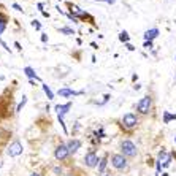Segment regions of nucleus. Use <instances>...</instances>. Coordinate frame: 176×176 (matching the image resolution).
I'll return each mask as SVG.
<instances>
[{
  "label": "nucleus",
  "mask_w": 176,
  "mask_h": 176,
  "mask_svg": "<svg viewBox=\"0 0 176 176\" xmlns=\"http://www.w3.org/2000/svg\"><path fill=\"white\" fill-rule=\"evenodd\" d=\"M109 162H111L114 170L121 171V173H125V171H128V168H130V162H128V159L122 154H111Z\"/></svg>",
  "instance_id": "1"
},
{
  "label": "nucleus",
  "mask_w": 176,
  "mask_h": 176,
  "mask_svg": "<svg viewBox=\"0 0 176 176\" xmlns=\"http://www.w3.org/2000/svg\"><path fill=\"white\" fill-rule=\"evenodd\" d=\"M90 46H92V48H94V49H98V44H97L95 41H92V43H90Z\"/></svg>",
  "instance_id": "31"
},
{
  "label": "nucleus",
  "mask_w": 176,
  "mask_h": 176,
  "mask_svg": "<svg viewBox=\"0 0 176 176\" xmlns=\"http://www.w3.org/2000/svg\"><path fill=\"white\" fill-rule=\"evenodd\" d=\"M54 109L57 111V116H65L68 111L71 109V101H68V103H65V105H55L54 106Z\"/></svg>",
  "instance_id": "11"
},
{
  "label": "nucleus",
  "mask_w": 176,
  "mask_h": 176,
  "mask_svg": "<svg viewBox=\"0 0 176 176\" xmlns=\"http://www.w3.org/2000/svg\"><path fill=\"white\" fill-rule=\"evenodd\" d=\"M36 8H38V10H40L41 13L44 11V10H43V8H44V5H43V3H38V5H36Z\"/></svg>",
  "instance_id": "30"
},
{
  "label": "nucleus",
  "mask_w": 176,
  "mask_h": 176,
  "mask_svg": "<svg viewBox=\"0 0 176 176\" xmlns=\"http://www.w3.org/2000/svg\"><path fill=\"white\" fill-rule=\"evenodd\" d=\"M10 136H11V132H10V130H6L5 127L0 125V152H2V149L6 146L8 140H10Z\"/></svg>",
  "instance_id": "8"
},
{
  "label": "nucleus",
  "mask_w": 176,
  "mask_h": 176,
  "mask_svg": "<svg viewBox=\"0 0 176 176\" xmlns=\"http://www.w3.org/2000/svg\"><path fill=\"white\" fill-rule=\"evenodd\" d=\"M133 89H135V90H140V89H141V84H135Z\"/></svg>",
  "instance_id": "34"
},
{
  "label": "nucleus",
  "mask_w": 176,
  "mask_h": 176,
  "mask_svg": "<svg viewBox=\"0 0 176 176\" xmlns=\"http://www.w3.org/2000/svg\"><path fill=\"white\" fill-rule=\"evenodd\" d=\"M103 176H109V174H103Z\"/></svg>",
  "instance_id": "38"
},
{
  "label": "nucleus",
  "mask_w": 176,
  "mask_h": 176,
  "mask_svg": "<svg viewBox=\"0 0 176 176\" xmlns=\"http://www.w3.org/2000/svg\"><path fill=\"white\" fill-rule=\"evenodd\" d=\"M100 159H98V155L95 152V149H89L84 155V165L87 166V168H95V166L98 165Z\"/></svg>",
  "instance_id": "7"
},
{
  "label": "nucleus",
  "mask_w": 176,
  "mask_h": 176,
  "mask_svg": "<svg viewBox=\"0 0 176 176\" xmlns=\"http://www.w3.org/2000/svg\"><path fill=\"white\" fill-rule=\"evenodd\" d=\"M106 165H108V154H105V155L100 159V162H98V174H101V176L105 174V171H106Z\"/></svg>",
  "instance_id": "12"
},
{
  "label": "nucleus",
  "mask_w": 176,
  "mask_h": 176,
  "mask_svg": "<svg viewBox=\"0 0 176 176\" xmlns=\"http://www.w3.org/2000/svg\"><path fill=\"white\" fill-rule=\"evenodd\" d=\"M0 44L3 46V49H5V51H8V52H11V49H10V46H8V44H6V43H5V41L2 40V38H0Z\"/></svg>",
  "instance_id": "25"
},
{
  "label": "nucleus",
  "mask_w": 176,
  "mask_h": 176,
  "mask_svg": "<svg viewBox=\"0 0 176 176\" xmlns=\"http://www.w3.org/2000/svg\"><path fill=\"white\" fill-rule=\"evenodd\" d=\"M32 25L35 27V30H40V29H41V24H40V21H36V19H33V21H32Z\"/></svg>",
  "instance_id": "24"
},
{
  "label": "nucleus",
  "mask_w": 176,
  "mask_h": 176,
  "mask_svg": "<svg viewBox=\"0 0 176 176\" xmlns=\"http://www.w3.org/2000/svg\"><path fill=\"white\" fill-rule=\"evenodd\" d=\"M159 35V29H149L144 32V41H152Z\"/></svg>",
  "instance_id": "13"
},
{
  "label": "nucleus",
  "mask_w": 176,
  "mask_h": 176,
  "mask_svg": "<svg viewBox=\"0 0 176 176\" xmlns=\"http://www.w3.org/2000/svg\"><path fill=\"white\" fill-rule=\"evenodd\" d=\"M0 166H2V163H0Z\"/></svg>",
  "instance_id": "39"
},
{
  "label": "nucleus",
  "mask_w": 176,
  "mask_h": 176,
  "mask_svg": "<svg viewBox=\"0 0 176 176\" xmlns=\"http://www.w3.org/2000/svg\"><path fill=\"white\" fill-rule=\"evenodd\" d=\"M143 48H144V49H152V48H154V43H152V41H144V43H143Z\"/></svg>",
  "instance_id": "23"
},
{
  "label": "nucleus",
  "mask_w": 176,
  "mask_h": 176,
  "mask_svg": "<svg viewBox=\"0 0 176 176\" xmlns=\"http://www.w3.org/2000/svg\"><path fill=\"white\" fill-rule=\"evenodd\" d=\"M152 108H154V100H152L151 95H144L143 98L138 100V103L135 105L136 113L138 114H143V116L152 113Z\"/></svg>",
  "instance_id": "2"
},
{
  "label": "nucleus",
  "mask_w": 176,
  "mask_h": 176,
  "mask_svg": "<svg viewBox=\"0 0 176 176\" xmlns=\"http://www.w3.org/2000/svg\"><path fill=\"white\" fill-rule=\"evenodd\" d=\"M52 173H54V176H62V166H60V165L54 166V168H52Z\"/></svg>",
  "instance_id": "22"
},
{
  "label": "nucleus",
  "mask_w": 176,
  "mask_h": 176,
  "mask_svg": "<svg viewBox=\"0 0 176 176\" xmlns=\"http://www.w3.org/2000/svg\"><path fill=\"white\" fill-rule=\"evenodd\" d=\"M59 32L60 33H63V35H75V30L73 29H70V27H59Z\"/></svg>",
  "instance_id": "19"
},
{
  "label": "nucleus",
  "mask_w": 176,
  "mask_h": 176,
  "mask_svg": "<svg viewBox=\"0 0 176 176\" xmlns=\"http://www.w3.org/2000/svg\"><path fill=\"white\" fill-rule=\"evenodd\" d=\"M163 176H168V173H163Z\"/></svg>",
  "instance_id": "36"
},
{
  "label": "nucleus",
  "mask_w": 176,
  "mask_h": 176,
  "mask_svg": "<svg viewBox=\"0 0 176 176\" xmlns=\"http://www.w3.org/2000/svg\"><path fill=\"white\" fill-rule=\"evenodd\" d=\"M11 6L14 8V10H16V11H22V6H21V5H17V3H13Z\"/></svg>",
  "instance_id": "27"
},
{
  "label": "nucleus",
  "mask_w": 176,
  "mask_h": 176,
  "mask_svg": "<svg viewBox=\"0 0 176 176\" xmlns=\"http://www.w3.org/2000/svg\"><path fill=\"white\" fill-rule=\"evenodd\" d=\"M25 103H27V97L24 95V97H22V100L19 101V105L16 106V113H21V111H22V108L25 106Z\"/></svg>",
  "instance_id": "20"
},
{
  "label": "nucleus",
  "mask_w": 176,
  "mask_h": 176,
  "mask_svg": "<svg viewBox=\"0 0 176 176\" xmlns=\"http://www.w3.org/2000/svg\"><path fill=\"white\" fill-rule=\"evenodd\" d=\"M103 2H105V3H109V5H113L114 0H103Z\"/></svg>",
  "instance_id": "35"
},
{
  "label": "nucleus",
  "mask_w": 176,
  "mask_h": 176,
  "mask_svg": "<svg viewBox=\"0 0 176 176\" xmlns=\"http://www.w3.org/2000/svg\"><path fill=\"white\" fill-rule=\"evenodd\" d=\"M57 94L60 97H75V95H81V94H84V90H73L70 87H62L57 90Z\"/></svg>",
  "instance_id": "9"
},
{
  "label": "nucleus",
  "mask_w": 176,
  "mask_h": 176,
  "mask_svg": "<svg viewBox=\"0 0 176 176\" xmlns=\"http://www.w3.org/2000/svg\"><path fill=\"white\" fill-rule=\"evenodd\" d=\"M174 143H176V136H174Z\"/></svg>",
  "instance_id": "37"
},
{
  "label": "nucleus",
  "mask_w": 176,
  "mask_h": 176,
  "mask_svg": "<svg viewBox=\"0 0 176 176\" xmlns=\"http://www.w3.org/2000/svg\"><path fill=\"white\" fill-rule=\"evenodd\" d=\"M70 151H68V147H67V143H59L57 146H55V149H54V159L57 160V162H65L70 159Z\"/></svg>",
  "instance_id": "5"
},
{
  "label": "nucleus",
  "mask_w": 176,
  "mask_h": 176,
  "mask_svg": "<svg viewBox=\"0 0 176 176\" xmlns=\"http://www.w3.org/2000/svg\"><path fill=\"white\" fill-rule=\"evenodd\" d=\"M119 41H122V43H128V41H130V35H128L127 30H122L121 33H119Z\"/></svg>",
  "instance_id": "17"
},
{
  "label": "nucleus",
  "mask_w": 176,
  "mask_h": 176,
  "mask_svg": "<svg viewBox=\"0 0 176 176\" xmlns=\"http://www.w3.org/2000/svg\"><path fill=\"white\" fill-rule=\"evenodd\" d=\"M63 176H84V174H82L81 170H71V171H68L67 174H63Z\"/></svg>",
  "instance_id": "21"
},
{
  "label": "nucleus",
  "mask_w": 176,
  "mask_h": 176,
  "mask_svg": "<svg viewBox=\"0 0 176 176\" xmlns=\"http://www.w3.org/2000/svg\"><path fill=\"white\" fill-rule=\"evenodd\" d=\"M30 176H43V174L38 173V171H33V173H30Z\"/></svg>",
  "instance_id": "32"
},
{
  "label": "nucleus",
  "mask_w": 176,
  "mask_h": 176,
  "mask_svg": "<svg viewBox=\"0 0 176 176\" xmlns=\"http://www.w3.org/2000/svg\"><path fill=\"white\" fill-rule=\"evenodd\" d=\"M24 151V147H22V143L19 140H14L13 143H10L6 146V155L8 157H17V155H21Z\"/></svg>",
  "instance_id": "6"
},
{
  "label": "nucleus",
  "mask_w": 176,
  "mask_h": 176,
  "mask_svg": "<svg viewBox=\"0 0 176 176\" xmlns=\"http://www.w3.org/2000/svg\"><path fill=\"white\" fill-rule=\"evenodd\" d=\"M138 124H140V117H138V114H135V113H127L121 119L122 128L124 130H128V132H132L133 128H136Z\"/></svg>",
  "instance_id": "3"
},
{
  "label": "nucleus",
  "mask_w": 176,
  "mask_h": 176,
  "mask_svg": "<svg viewBox=\"0 0 176 176\" xmlns=\"http://www.w3.org/2000/svg\"><path fill=\"white\" fill-rule=\"evenodd\" d=\"M14 48H16L17 51H22V48H21V43H19V41H14Z\"/></svg>",
  "instance_id": "28"
},
{
  "label": "nucleus",
  "mask_w": 176,
  "mask_h": 176,
  "mask_svg": "<svg viewBox=\"0 0 176 176\" xmlns=\"http://www.w3.org/2000/svg\"><path fill=\"white\" fill-rule=\"evenodd\" d=\"M119 147H121V154L125 155L127 159H135V157L138 155V149L133 141L130 140H122L121 144H119Z\"/></svg>",
  "instance_id": "4"
},
{
  "label": "nucleus",
  "mask_w": 176,
  "mask_h": 176,
  "mask_svg": "<svg viewBox=\"0 0 176 176\" xmlns=\"http://www.w3.org/2000/svg\"><path fill=\"white\" fill-rule=\"evenodd\" d=\"M24 73H25V76L29 78V79H35V81H41V78L35 73V70L32 67H25L24 68Z\"/></svg>",
  "instance_id": "14"
},
{
  "label": "nucleus",
  "mask_w": 176,
  "mask_h": 176,
  "mask_svg": "<svg viewBox=\"0 0 176 176\" xmlns=\"http://www.w3.org/2000/svg\"><path fill=\"white\" fill-rule=\"evenodd\" d=\"M41 86H43V90H44V94L48 95V100H52V98H54V92L49 89V86H48V84H41Z\"/></svg>",
  "instance_id": "18"
},
{
  "label": "nucleus",
  "mask_w": 176,
  "mask_h": 176,
  "mask_svg": "<svg viewBox=\"0 0 176 176\" xmlns=\"http://www.w3.org/2000/svg\"><path fill=\"white\" fill-rule=\"evenodd\" d=\"M125 48H127L128 51H135V46H133L132 43H125Z\"/></svg>",
  "instance_id": "26"
},
{
  "label": "nucleus",
  "mask_w": 176,
  "mask_h": 176,
  "mask_svg": "<svg viewBox=\"0 0 176 176\" xmlns=\"http://www.w3.org/2000/svg\"><path fill=\"white\" fill-rule=\"evenodd\" d=\"M6 24H8V17L3 14V13H0V35H2L6 29Z\"/></svg>",
  "instance_id": "15"
},
{
  "label": "nucleus",
  "mask_w": 176,
  "mask_h": 176,
  "mask_svg": "<svg viewBox=\"0 0 176 176\" xmlns=\"http://www.w3.org/2000/svg\"><path fill=\"white\" fill-rule=\"evenodd\" d=\"M41 41L43 43H48V35H46V33H41Z\"/></svg>",
  "instance_id": "29"
},
{
  "label": "nucleus",
  "mask_w": 176,
  "mask_h": 176,
  "mask_svg": "<svg viewBox=\"0 0 176 176\" xmlns=\"http://www.w3.org/2000/svg\"><path fill=\"white\" fill-rule=\"evenodd\" d=\"M136 79H138V75L135 73V75H132V81H133V82H136Z\"/></svg>",
  "instance_id": "33"
},
{
  "label": "nucleus",
  "mask_w": 176,
  "mask_h": 176,
  "mask_svg": "<svg viewBox=\"0 0 176 176\" xmlns=\"http://www.w3.org/2000/svg\"><path fill=\"white\" fill-rule=\"evenodd\" d=\"M176 119V114H171L168 111H163V124H170L171 121Z\"/></svg>",
  "instance_id": "16"
},
{
  "label": "nucleus",
  "mask_w": 176,
  "mask_h": 176,
  "mask_svg": "<svg viewBox=\"0 0 176 176\" xmlns=\"http://www.w3.org/2000/svg\"><path fill=\"white\" fill-rule=\"evenodd\" d=\"M81 144H82V141H81V140H78V138H71V140H68L67 147H68L70 154H76V152H78V149L81 147Z\"/></svg>",
  "instance_id": "10"
}]
</instances>
